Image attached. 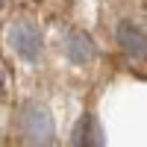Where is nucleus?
Here are the masks:
<instances>
[{
	"label": "nucleus",
	"instance_id": "nucleus-1",
	"mask_svg": "<svg viewBox=\"0 0 147 147\" xmlns=\"http://www.w3.org/2000/svg\"><path fill=\"white\" fill-rule=\"evenodd\" d=\"M18 127L27 136V141L35 144V147H50L53 138H56L53 115H50V109L44 103H27L18 112Z\"/></svg>",
	"mask_w": 147,
	"mask_h": 147
},
{
	"label": "nucleus",
	"instance_id": "nucleus-2",
	"mask_svg": "<svg viewBox=\"0 0 147 147\" xmlns=\"http://www.w3.org/2000/svg\"><path fill=\"white\" fill-rule=\"evenodd\" d=\"M9 44L24 62H35V59L41 56L44 38H41V30L35 27L32 21H15L9 27Z\"/></svg>",
	"mask_w": 147,
	"mask_h": 147
},
{
	"label": "nucleus",
	"instance_id": "nucleus-3",
	"mask_svg": "<svg viewBox=\"0 0 147 147\" xmlns=\"http://www.w3.org/2000/svg\"><path fill=\"white\" fill-rule=\"evenodd\" d=\"M118 44L129 59H144L147 56V38H144V30L132 21H121L118 24Z\"/></svg>",
	"mask_w": 147,
	"mask_h": 147
},
{
	"label": "nucleus",
	"instance_id": "nucleus-4",
	"mask_svg": "<svg viewBox=\"0 0 147 147\" xmlns=\"http://www.w3.org/2000/svg\"><path fill=\"white\" fill-rule=\"evenodd\" d=\"M65 56L71 59L74 65H88L94 62V56H97V44L88 32H71L68 38H65Z\"/></svg>",
	"mask_w": 147,
	"mask_h": 147
},
{
	"label": "nucleus",
	"instance_id": "nucleus-5",
	"mask_svg": "<svg viewBox=\"0 0 147 147\" xmlns=\"http://www.w3.org/2000/svg\"><path fill=\"white\" fill-rule=\"evenodd\" d=\"M74 147H103V129L94 115H82L74 127Z\"/></svg>",
	"mask_w": 147,
	"mask_h": 147
},
{
	"label": "nucleus",
	"instance_id": "nucleus-6",
	"mask_svg": "<svg viewBox=\"0 0 147 147\" xmlns=\"http://www.w3.org/2000/svg\"><path fill=\"white\" fill-rule=\"evenodd\" d=\"M0 6H3V0H0Z\"/></svg>",
	"mask_w": 147,
	"mask_h": 147
}]
</instances>
